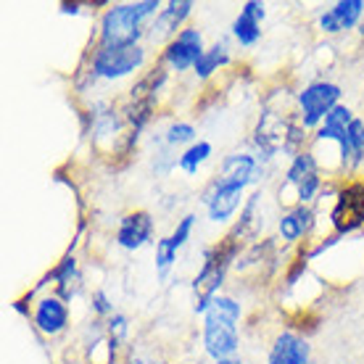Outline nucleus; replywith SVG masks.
<instances>
[{"label":"nucleus","instance_id":"21","mask_svg":"<svg viewBox=\"0 0 364 364\" xmlns=\"http://www.w3.org/2000/svg\"><path fill=\"white\" fill-rule=\"evenodd\" d=\"M346 143H348V154H351V166L362 164L364 161V122L362 119H354V122L348 124Z\"/></svg>","mask_w":364,"mask_h":364},{"label":"nucleus","instance_id":"7","mask_svg":"<svg viewBox=\"0 0 364 364\" xmlns=\"http://www.w3.org/2000/svg\"><path fill=\"white\" fill-rule=\"evenodd\" d=\"M338 98H341V87L333 82H311L309 87H304L299 95L304 127H317L338 106Z\"/></svg>","mask_w":364,"mask_h":364},{"label":"nucleus","instance_id":"8","mask_svg":"<svg viewBox=\"0 0 364 364\" xmlns=\"http://www.w3.org/2000/svg\"><path fill=\"white\" fill-rule=\"evenodd\" d=\"M285 185H293V188H296L299 206H306V203L319 193V185H322L319 164L309 151H304V154H299L293 159V164L288 166V174H285Z\"/></svg>","mask_w":364,"mask_h":364},{"label":"nucleus","instance_id":"29","mask_svg":"<svg viewBox=\"0 0 364 364\" xmlns=\"http://www.w3.org/2000/svg\"><path fill=\"white\" fill-rule=\"evenodd\" d=\"M359 32H362V37H364V24H362V29H359Z\"/></svg>","mask_w":364,"mask_h":364},{"label":"nucleus","instance_id":"13","mask_svg":"<svg viewBox=\"0 0 364 364\" xmlns=\"http://www.w3.org/2000/svg\"><path fill=\"white\" fill-rule=\"evenodd\" d=\"M362 14H364L362 0H341L328 14L319 16V27H322V32H328V35H338V32L354 29L359 24V18H362Z\"/></svg>","mask_w":364,"mask_h":364},{"label":"nucleus","instance_id":"15","mask_svg":"<svg viewBox=\"0 0 364 364\" xmlns=\"http://www.w3.org/2000/svg\"><path fill=\"white\" fill-rule=\"evenodd\" d=\"M193 11V3L191 0H182V3H169L166 9H161L156 14V21H154V32L151 37L154 40H164V37H177V27H180L185 18L191 16Z\"/></svg>","mask_w":364,"mask_h":364},{"label":"nucleus","instance_id":"9","mask_svg":"<svg viewBox=\"0 0 364 364\" xmlns=\"http://www.w3.org/2000/svg\"><path fill=\"white\" fill-rule=\"evenodd\" d=\"M203 55V35L196 27L180 29V35L172 37L164 48V64H169L174 72L196 69L198 58Z\"/></svg>","mask_w":364,"mask_h":364},{"label":"nucleus","instance_id":"23","mask_svg":"<svg viewBox=\"0 0 364 364\" xmlns=\"http://www.w3.org/2000/svg\"><path fill=\"white\" fill-rule=\"evenodd\" d=\"M196 140V127L188 124V122H174L172 127L166 129V143L169 146H185V143H191Z\"/></svg>","mask_w":364,"mask_h":364},{"label":"nucleus","instance_id":"4","mask_svg":"<svg viewBox=\"0 0 364 364\" xmlns=\"http://www.w3.org/2000/svg\"><path fill=\"white\" fill-rule=\"evenodd\" d=\"M159 11L156 0L143 3H122L106 11L100 21V48L114 46H137V37L143 35V24Z\"/></svg>","mask_w":364,"mask_h":364},{"label":"nucleus","instance_id":"12","mask_svg":"<svg viewBox=\"0 0 364 364\" xmlns=\"http://www.w3.org/2000/svg\"><path fill=\"white\" fill-rule=\"evenodd\" d=\"M264 16H267L264 3H256V0L243 3V9H240L237 18L232 21V35H235V40L240 43V46L251 48L254 43H259Z\"/></svg>","mask_w":364,"mask_h":364},{"label":"nucleus","instance_id":"17","mask_svg":"<svg viewBox=\"0 0 364 364\" xmlns=\"http://www.w3.org/2000/svg\"><path fill=\"white\" fill-rule=\"evenodd\" d=\"M351 122H354V119H351V111L338 103L336 109L325 117V124L319 127L317 140H336L338 146H341V143L346 140V132H348V124H351Z\"/></svg>","mask_w":364,"mask_h":364},{"label":"nucleus","instance_id":"10","mask_svg":"<svg viewBox=\"0 0 364 364\" xmlns=\"http://www.w3.org/2000/svg\"><path fill=\"white\" fill-rule=\"evenodd\" d=\"M151 235H154V219H151V214L148 211H132L119 225L117 243L122 248H127V251H135V248L146 246Z\"/></svg>","mask_w":364,"mask_h":364},{"label":"nucleus","instance_id":"14","mask_svg":"<svg viewBox=\"0 0 364 364\" xmlns=\"http://www.w3.org/2000/svg\"><path fill=\"white\" fill-rule=\"evenodd\" d=\"M269 364H309V343L296 333H280L269 348Z\"/></svg>","mask_w":364,"mask_h":364},{"label":"nucleus","instance_id":"28","mask_svg":"<svg viewBox=\"0 0 364 364\" xmlns=\"http://www.w3.org/2000/svg\"><path fill=\"white\" fill-rule=\"evenodd\" d=\"M217 364H243V362L235 359V356H230V359H222V362H217Z\"/></svg>","mask_w":364,"mask_h":364},{"label":"nucleus","instance_id":"20","mask_svg":"<svg viewBox=\"0 0 364 364\" xmlns=\"http://www.w3.org/2000/svg\"><path fill=\"white\" fill-rule=\"evenodd\" d=\"M209 156H211V143H206V140H198V143H193V146L180 156V161H177V164H180L182 172L196 174L200 166L209 161Z\"/></svg>","mask_w":364,"mask_h":364},{"label":"nucleus","instance_id":"6","mask_svg":"<svg viewBox=\"0 0 364 364\" xmlns=\"http://www.w3.org/2000/svg\"><path fill=\"white\" fill-rule=\"evenodd\" d=\"M330 222L336 228V237L364 228V180H351L338 191Z\"/></svg>","mask_w":364,"mask_h":364},{"label":"nucleus","instance_id":"1","mask_svg":"<svg viewBox=\"0 0 364 364\" xmlns=\"http://www.w3.org/2000/svg\"><path fill=\"white\" fill-rule=\"evenodd\" d=\"M259 164L254 156L248 154H232L225 159L222 174H219L214 185L206 191V209H209L211 222H228L237 211L246 185L256 182L259 177Z\"/></svg>","mask_w":364,"mask_h":364},{"label":"nucleus","instance_id":"11","mask_svg":"<svg viewBox=\"0 0 364 364\" xmlns=\"http://www.w3.org/2000/svg\"><path fill=\"white\" fill-rule=\"evenodd\" d=\"M35 325L43 330L46 336L64 333L66 325H69V306H66V301L58 299V296H46V299L37 301Z\"/></svg>","mask_w":364,"mask_h":364},{"label":"nucleus","instance_id":"5","mask_svg":"<svg viewBox=\"0 0 364 364\" xmlns=\"http://www.w3.org/2000/svg\"><path fill=\"white\" fill-rule=\"evenodd\" d=\"M143 64H146V50L140 46H98L95 58H92V74L103 77V80H122L135 69H140Z\"/></svg>","mask_w":364,"mask_h":364},{"label":"nucleus","instance_id":"18","mask_svg":"<svg viewBox=\"0 0 364 364\" xmlns=\"http://www.w3.org/2000/svg\"><path fill=\"white\" fill-rule=\"evenodd\" d=\"M53 280H55V288H58V299H72L80 293V285H82V277L77 272V262H74L72 256H66L64 262L58 264V269L53 272Z\"/></svg>","mask_w":364,"mask_h":364},{"label":"nucleus","instance_id":"25","mask_svg":"<svg viewBox=\"0 0 364 364\" xmlns=\"http://www.w3.org/2000/svg\"><path fill=\"white\" fill-rule=\"evenodd\" d=\"M124 336H127V317L124 314H114V319L109 322V338L114 343H119Z\"/></svg>","mask_w":364,"mask_h":364},{"label":"nucleus","instance_id":"27","mask_svg":"<svg viewBox=\"0 0 364 364\" xmlns=\"http://www.w3.org/2000/svg\"><path fill=\"white\" fill-rule=\"evenodd\" d=\"M124 364H161V362H154V359H143V356H135V359H127Z\"/></svg>","mask_w":364,"mask_h":364},{"label":"nucleus","instance_id":"22","mask_svg":"<svg viewBox=\"0 0 364 364\" xmlns=\"http://www.w3.org/2000/svg\"><path fill=\"white\" fill-rule=\"evenodd\" d=\"M174 262H177V248H174L172 237H161L156 243V272H159V277H166Z\"/></svg>","mask_w":364,"mask_h":364},{"label":"nucleus","instance_id":"24","mask_svg":"<svg viewBox=\"0 0 364 364\" xmlns=\"http://www.w3.org/2000/svg\"><path fill=\"white\" fill-rule=\"evenodd\" d=\"M193 225H196V214H188V217H182L180 222H177L174 232L169 235V237H172V243H174V248H177V251H180V248L185 246V240L191 237Z\"/></svg>","mask_w":364,"mask_h":364},{"label":"nucleus","instance_id":"16","mask_svg":"<svg viewBox=\"0 0 364 364\" xmlns=\"http://www.w3.org/2000/svg\"><path fill=\"white\" fill-rule=\"evenodd\" d=\"M311 225H314V211H311L309 206H296V209H291L288 214H282L280 237L288 240V243H293V240H299L301 235H306L311 230Z\"/></svg>","mask_w":364,"mask_h":364},{"label":"nucleus","instance_id":"2","mask_svg":"<svg viewBox=\"0 0 364 364\" xmlns=\"http://www.w3.org/2000/svg\"><path fill=\"white\" fill-rule=\"evenodd\" d=\"M237 319H240V304L230 296H217L203 314V346L206 354L214 356L217 362L235 354Z\"/></svg>","mask_w":364,"mask_h":364},{"label":"nucleus","instance_id":"19","mask_svg":"<svg viewBox=\"0 0 364 364\" xmlns=\"http://www.w3.org/2000/svg\"><path fill=\"white\" fill-rule=\"evenodd\" d=\"M228 61H230L228 43H217V46H211L209 50H203V55L198 58L196 77H198V80H206V77H211L214 72H219V66H225Z\"/></svg>","mask_w":364,"mask_h":364},{"label":"nucleus","instance_id":"3","mask_svg":"<svg viewBox=\"0 0 364 364\" xmlns=\"http://www.w3.org/2000/svg\"><path fill=\"white\" fill-rule=\"evenodd\" d=\"M237 248H240V235L235 230L219 240V246L209 248L206 256H203V267L200 272L196 274L193 280V291H196V311L198 314H206V309L211 306V301L217 299V291L225 274H228L232 259L237 256Z\"/></svg>","mask_w":364,"mask_h":364},{"label":"nucleus","instance_id":"26","mask_svg":"<svg viewBox=\"0 0 364 364\" xmlns=\"http://www.w3.org/2000/svg\"><path fill=\"white\" fill-rule=\"evenodd\" d=\"M92 311H95L98 317H106V314H111V311H114L109 296H106L103 291H95V293H92Z\"/></svg>","mask_w":364,"mask_h":364}]
</instances>
